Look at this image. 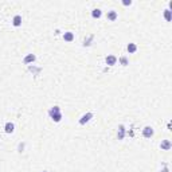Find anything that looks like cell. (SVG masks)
I'll return each instance as SVG.
<instances>
[{"label":"cell","instance_id":"1","mask_svg":"<svg viewBox=\"0 0 172 172\" xmlns=\"http://www.w3.org/2000/svg\"><path fill=\"white\" fill-rule=\"evenodd\" d=\"M48 116H50V118L54 122H61L62 121V117H63L62 110H61V108H59L58 105H55L48 109Z\"/></svg>","mask_w":172,"mask_h":172},{"label":"cell","instance_id":"2","mask_svg":"<svg viewBox=\"0 0 172 172\" xmlns=\"http://www.w3.org/2000/svg\"><path fill=\"white\" fill-rule=\"evenodd\" d=\"M93 117H94V114L91 113V112H87V113H85L82 117L79 118V121H78L79 125H85V124H87V122H89Z\"/></svg>","mask_w":172,"mask_h":172},{"label":"cell","instance_id":"3","mask_svg":"<svg viewBox=\"0 0 172 172\" xmlns=\"http://www.w3.org/2000/svg\"><path fill=\"white\" fill-rule=\"evenodd\" d=\"M36 61V57L34 54H27L26 57H24V59H23V63L24 65H28V66H31L32 63Z\"/></svg>","mask_w":172,"mask_h":172},{"label":"cell","instance_id":"4","mask_svg":"<svg viewBox=\"0 0 172 172\" xmlns=\"http://www.w3.org/2000/svg\"><path fill=\"white\" fill-rule=\"evenodd\" d=\"M153 134H155V130H153L152 126H145V128L143 129V136H144L145 139H151Z\"/></svg>","mask_w":172,"mask_h":172},{"label":"cell","instance_id":"5","mask_svg":"<svg viewBox=\"0 0 172 172\" xmlns=\"http://www.w3.org/2000/svg\"><path fill=\"white\" fill-rule=\"evenodd\" d=\"M105 63L108 66H114L117 63V57L116 55H108L105 58Z\"/></svg>","mask_w":172,"mask_h":172},{"label":"cell","instance_id":"6","mask_svg":"<svg viewBox=\"0 0 172 172\" xmlns=\"http://www.w3.org/2000/svg\"><path fill=\"white\" fill-rule=\"evenodd\" d=\"M106 18H108V20L109 22H114V20L118 18V14L116 10H110V11H108V14H106Z\"/></svg>","mask_w":172,"mask_h":172},{"label":"cell","instance_id":"7","mask_svg":"<svg viewBox=\"0 0 172 172\" xmlns=\"http://www.w3.org/2000/svg\"><path fill=\"white\" fill-rule=\"evenodd\" d=\"M160 148H161V151H169L172 148L171 140H163L160 143Z\"/></svg>","mask_w":172,"mask_h":172},{"label":"cell","instance_id":"8","mask_svg":"<svg viewBox=\"0 0 172 172\" xmlns=\"http://www.w3.org/2000/svg\"><path fill=\"white\" fill-rule=\"evenodd\" d=\"M125 133H126V129L124 125H120L118 126V130H117V139L118 140H124L125 137Z\"/></svg>","mask_w":172,"mask_h":172},{"label":"cell","instance_id":"9","mask_svg":"<svg viewBox=\"0 0 172 172\" xmlns=\"http://www.w3.org/2000/svg\"><path fill=\"white\" fill-rule=\"evenodd\" d=\"M74 32H71V31H66L65 34H63V39H65V42H73L74 40Z\"/></svg>","mask_w":172,"mask_h":172},{"label":"cell","instance_id":"10","mask_svg":"<svg viewBox=\"0 0 172 172\" xmlns=\"http://www.w3.org/2000/svg\"><path fill=\"white\" fill-rule=\"evenodd\" d=\"M12 24L15 26V27H19V26H22V15H15L14 18H12Z\"/></svg>","mask_w":172,"mask_h":172},{"label":"cell","instance_id":"11","mask_svg":"<svg viewBox=\"0 0 172 172\" xmlns=\"http://www.w3.org/2000/svg\"><path fill=\"white\" fill-rule=\"evenodd\" d=\"M4 130H5V133H14V130H15V125H14V122H5V126H4Z\"/></svg>","mask_w":172,"mask_h":172},{"label":"cell","instance_id":"12","mask_svg":"<svg viewBox=\"0 0 172 172\" xmlns=\"http://www.w3.org/2000/svg\"><path fill=\"white\" fill-rule=\"evenodd\" d=\"M91 16H93L94 19H100L102 16V10H100V8H94V10H91Z\"/></svg>","mask_w":172,"mask_h":172},{"label":"cell","instance_id":"13","mask_svg":"<svg viewBox=\"0 0 172 172\" xmlns=\"http://www.w3.org/2000/svg\"><path fill=\"white\" fill-rule=\"evenodd\" d=\"M126 50H128L129 54H134L137 51V44L136 43H129L128 46H126Z\"/></svg>","mask_w":172,"mask_h":172},{"label":"cell","instance_id":"14","mask_svg":"<svg viewBox=\"0 0 172 172\" xmlns=\"http://www.w3.org/2000/svg\"><path fill=\"white\" fill-rule=\"evenodd\" d=\"M93 39H94L93 34H91V35H89L87 38H85V40H83V46H85V47L90 46V44H91V42H93Z\"/></svg>","mask_w":172,"mask_h":172},{"label":"cell","instance_id":"15","mask_svg":"<svg viewBox=\"0 0 172 172\" xmlns=\"http://www.w3.org/2000/svg\"><path fill=\"white\" fill-rule=\"evenodd\" d=\"M28 70L31 71V73H34L35 75H38L40 73V70H42V69H40V67H35L34 65H32V66H28Z\"/></svg>","mask_w":172,"mask_h":172},{"label":"cell","instance_id":"16","mask_svg":"<svg viewBox=\"0 0 172 172\" xmlns=\"http://www.w3.org/2000/svg\"><path fill=\"white\" fill-rule=\"evenodd\" d=\"M117 61H118L120 63H121L122 66H128V65H129V59L126 58V57H120V58H118Z\"/></svg>","mask_w":172,"mask_h":172},{"label":"cell","instance_id":"17","mask_svg":"<svg viewBox=\"0 0 172 172\" xmlns=\"http://www.w3.org/2000/svg\"><path fill=\"white\" fill-rule=\"evenodd\" d=\"M171 10H165L164 11V18H165V20H167V22H171L172 20V15H171Z\"/></svg>","mask_w":172,"mask_h":172},{"label":"cell","instance_id":"18","mask_svg":"<svg viewBox=\"0 0 172 172\" xmlns=\"http://www.w3.org/2000/svg\"><path fill=\"white\" fill-rule=\"evenodd\" d=\"M24 147H26V143H19V145H18V151L22 153L24 151Z\"/></svg>","mask_w":172,"mask_h":172},{"label":"cell","instance_id":"19","mask_svg":"<svg viewBox=\"0 0 172 172\" xmlns=\"http://www.w3.org/2000/svg\"><path fill=\"white\" fill-rule=\"evenodd\" d=\"M163 165H164V168H163V169H160V172H169L168 165H167V164H163Z\"/></svg>","mask_w":172,"mask_h":172},{"label":"cell","instance_id":"20","mask_svg":"<svg viewBox=\"0 0 172 172\" xmlns=\"http://www.w3.org/2000/svg\"><path fill=\"white\" fill-rule=\"evenodd\" d=\"M122 4H124V5H130L132 1H130V0H122Z\"/></svg>","mask_w":172,"mask_h":172},{"label":"cell","instance_id":"21","mask_svg":"<svg viewBox=\"0 0 172 172\" xmlns=\"http://www.w3.org/2000/svg\"><path fill=\"white\" fill-rule=\"evenodd\" d=\"M42 172H48V171H42Z\"/></svg>","mask_w":172,"mask_h":172}]
</instances>
